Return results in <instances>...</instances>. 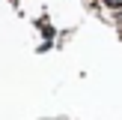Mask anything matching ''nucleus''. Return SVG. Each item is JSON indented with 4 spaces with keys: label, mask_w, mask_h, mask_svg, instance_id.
<instances>
[{
    "label": "nucleus",
    "mask_w": 122,
    "mask_h": 120,
    "mask_svg": "<svg viewBox=\"0 0 122 120\" xmlns=\"http://www.w3.org/2000/svg\"><path fill=\"white\" fill-rule=\"evenodd\" d=\"M104 3H107V6H119L122 0H104Z\"/></svg>",
    "instance_id": "nucleus-1"
}]
</instances>
